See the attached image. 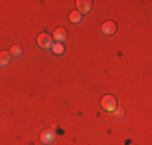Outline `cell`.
Here are the masks:
<instances>
[{
  "mask_svg": "<svg viewBox=\"0 0 152 145\" xmlns=\"http://www.w3.org/2000/svg\"><path fill=\"white\" fill-rule=\"evenodd\" d=\"M52 52L55 53V55H61V53L65 52V45H63V44H53Z\"/></svg>",
  "mask_w": 152,
  "mask_h": 145,
  "instance_id": "obj_8",
  "label": "cell"
},
{
  "mask_svg": "<svg viewBox=\"0 0 152 145\" xmlns=\"http://www.w3.org/2000/svg\"><path fill=\"white\" fill-rule=\"evenodd\" d=\"M10 55H13V57H21V55H23V49H21L20 45H13L12 49H10Z\"/></svg>",
  "mask_w": 152,
  "mask_h": 145,
  "instance_id": "obj_9",
  "label": "cell"
},
{
  "mask_svg": "<svg viewBox=\"0 0 152 145\" xmlns=\"http://www.w3.org/2000/svg\"><path fill=\"white\" fill-rule=\"evenodd\" d=\"M36 41H37V45L41 47V49H45V50H50L53 47V44H55V42H53V37L50 34H47V32L39 34Z\"/></svg>",
  "mask_w": 152,
  "mask_h": 145,
  "instance_id": "obj_2",
  "label": "cell"
},
{
  "mask_svg": "<svg viewBox=\"0 0 152 145\" xmlns=\"http://www.w3.org/2000/svg\"><path fill=\"white\" fill-rule=\"evenodd\" d=\"M53 140H55V132H53V130L47 129V130H44V132L41 134V142H44V144H52Z\"/></svg>",
  "mask_w": 152,
  "mask_h": 145,
  "instance_id": "obj_6",
  "label": "cell"
},
{
  "mask_svg": "<svg viewBox=\"0 0 152 145\" xmlns=\"http://www.w3.org/2000/svg\"><path fill=\"white\" fill-rule=\"evenodd\" d=\"M83 20V16H81V13H78V12H71L70 13V21L71 23H79V21Z\"/></svg>",
  "mask_w": 152,
  "mask_h": 145,
  "instance_id": "obj_10",
  "label": "cell"
},
{
  "mask_svg": "<svg viewBox=\"0 0 152 145\" xmlns=\"http://www.w3.org/2000/svg\"><path fill=\"white\" fill-rule=\"evenodd\" d=\"M117 23L115 21H105V23L102 24V32L105 36H113L115 32H117Z\"/></svg>",
  "mask_w": 152,
  "mask_h": 145,
  "instance_id": "obj_4",
  "label": "cell"
},
{
  "mask_svg": "<svg viewBox=\"0 0 152 145\" xmlns=\"http://www.w3.org/2000/svg\"><path fill=\"white\" fill-rule=\"evenodd\" d=\"M100 107H102L105 111H108V113H112V111H115L118 108V102L113 95H105L102 100H100Z\"/></svg>",
  "mask_w": 152,
  "mask_h": 145,
  "instance_id": "obj_1",
  "label": "cell"
},
{
  "mask_svg": "<svg viewBox=\"0 0 152 145\" xmlns=\"http://www.w3.org/2000/svg\"><path fill=\"white\" fill-rule=\"evenodd\" d=\"M76 8H78L76 10L78 13L86 14L92 10V2L91 0H78V2H76Z\"/></svg>",
  "mask_w": 152,
  "mask_h": 145,
  "instance_id": "obj_3",
  "label": "cell"
},
{
  "mask_svg": "<svg viewBox=\"0 0 152 145\" xmlns=\"http://www.w3.org/2000/svg\"><path fill=\"white\" fill-rule=\"evenodd\" d=\"M113 113H115V115H117V116H118V118H123V116H125V113H123V110H121V108H120V107H118V108H117V110H115V111H113Z\"/></svg>",
  "mask_w": 152,
  "mask_h": 145,
  "instance_id": "obj_11",
  "label": "cell"
},
{
  "mask_svg": "<svg viewBox=\"0 0 152 145\" xmlns=\"http://www.w3.org/2000/svg\"><path fill=\"white\" fill-rule=\"evenodd\" d=\"M53 42L55 44H63L65 41H66V37H68V34H66V31H65L63 28H58V29H55V32H53Z\"/></svg>",
  "mask_w": 152,
  "mask_h": 145,
  "instance_id": "obj_5",
  "label": "cell"
},
{
  "mask_svg": "<svg viewBox=\"0 0 152 145\" xmlns=\"http://www.w3.org/2000/svg\"><path fill=\"white\" fill-rule=\"evenodd\" d=\"M12 60V55L10 52H0V66H7Z\"/></svg>",
  "mask_w": 152,
  "mask_h": 145,
  "instance_id": "obj_7",
  "label": "cell"
}]
</instances>
